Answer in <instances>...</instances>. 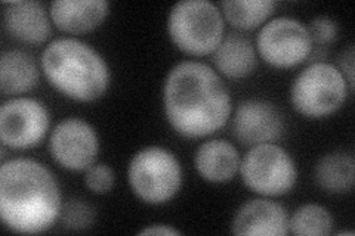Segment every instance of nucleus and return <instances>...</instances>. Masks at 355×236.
<instances>
[{"label": "nucleus", "instance_id": "9", "mask_svg": "<svg viewBox=\"0 0 355 236\" xmlns=\"http://www.w3.org/2000/svg\"><path fill=\"white\" fill-rule=\"evenodd\" d=\"M49 112L39 100L15 98L0 108V139L12 149L37 146L49 130Z\"/></svg>", "mask_w": 355, "mask_h": 236}, {"label": "nucleus", "instance_id": "21", "mask_svg": "<svg viewBox=\"0 0 355 236\" xmlns=\"http://www.w3.org/2000/svg\"><path fill=\"white\" fill-rule=\"evenodd\" d=\"M61 223L69 230H86L95 221V210L82 199L67 201L61 208Z\"/></svg>", "mask_w": 355, "mask_h": 236}, {"label": "nucleus", "instance_id": "5", "mask_svg": "<svg viewBox=\"0 0 355 236\" xmlns=\"http://www.w3.org/2000/svg\"><path fill=\"white\" fill-rule=\"evenodd\" d=\"M128 181L141 201L160 206L181 189L182 168L171 151L162 146H148L137 152L129 163Z\"/></svg>", "mask_w": 355, "mask_h": 236}, {"label": "nucleus", "instance_id": "11", "mask_svg": "<svg viewBox=\"0 0 355 236\" xmlns=\"http://www.w3.org/2000/svg\"><path fill=\"white\" fill-rule=\"evenodd\" d=\"M284 117L268 100L249 99L241 102L232 118V134L244 146L271 143L282 138Z\"/></svg>", "mask_w": 355, "mask_h": 236}, {"label": "nucleus", "instance_id": "8", "mask_svg": "<svg viewBox=\"0 0 355 236\" xmlns=\"http://www.w3.org/2000/svg\"><path fill=\"white\" fill-rule=\"evenodd\" d=\"M262 60L275 69H292L313 53V40L301 21L288 17L271 19L261 28L257 37Z\"/></svg>", "mask_w": 355, "mask_h": 236}, {"label": "nucleus", "instance_id": "19", "mask_svg": "<svg viewBox=\"0 0 355 236\" xmlns=\"http://www.w3.org/2000/svg\"><path fill=\"white\" fill-rule=\"evenodd\" d=\"M272 0H225L220 2V12L232 27L252 30L259 27L275 9Z\"/></svg>", "mask_w": 355, "mask_h": 236}, {"label": "nucleus", "instance_id": "7", "mask_svg": "<svg viewBox=\"0 0 355 236\" xmlns=\"http://www.w3.org/2000/svg\"><path fill=\"white\" fill-rule=\"evenodd\" d=\"M240 173L252 192L265 197H280L291 192L297 170L288 152L275 143H261L243 156Z\"/></svg>", "mask_w": 355, "mask_h": 236}, {"label": "nucleus", "instance_id": "15", "mask_svg": "<svg viewBox=\"0 0 355 236\" xmlns=\"http://www.w3.org/2000/svg\"><path fill=\"white\" fill-rule=\"evenodd\" d=\"M240 163L236 146L222 139H212L200 145L194 158L198 174L212 183L231 181L240 170Z\"/></svg>", "mask_w": 355, "mask_h": 236}, {"label": "nucleus", "instance_id": "1", "mask_svg": "<svg viewBox=\"0 0 355 236\" xmlns=\"http://www.w3.org/2000/svg\"><path fill=\"white\" fill-rule=\"evenodd\" d=\"M163 104L169 125L190 139L218 131L231 116V96L224 80L197 61H184L171 70Z\"/></svg>", "mask_w": 355, "mask_h": 236}, {"label": "nucleus", "instance_id": "12", "mask_svg": "<svg viewBox=\"0 0 355 236\" xmlns=\"http://www.w3.org/2000/svg\"><path fill=\"white\" fill-rule=\"evenodd\" d=\"M287 210L279 202L257 198L239 208L231 232L239 236H284L288 233Z\"/></svg>", "mask_w": 355, "mask_h": 236}, {"label": "nucleus", "instance_id": "24", "mask_svg": "<svg viewBox=\"0 0 355 236\" xmlns=\"http://www.w3.org/2000/svg\"><path fill=\"white\" fill-rule=\"evenodd\" d=\"M342 75L345 77V80L352 91L354 89V48L349 46L345 52L339 56V69Z\"/></svg>", "mask_w": 355, "mask_h": 236}, {"label": "nucleus", "instance_id": "14", "mask_svg": "<svg viewBox=\"0 0 355 236\" xmlns=\"http://www.w3.org/2000/svg\"><path fill=\"white\" fill-rule=\"evenodd\" d=\"M108 10L110 3L105 0H55L49 14L61 31L82 35L101 24Z\"/></svg>", "mask_w": 355, "mask_h": 236}, {"label": "nucleus", "instance_id": "20", "mask_svg": "<svg viewBox=\"0 0 355 236\" xmlns=\"http://www.w3.org/2000/svg\"><path fill=\"white\" fill-rule=\"evenodd\" d=\"M335 220L330 211L318 204H306L288 219V232L297 236H326L333 232Z\"/></svg>", "mask_w": 355, "mask_h": 236}, {"label": "nucleus", "instance_id": "6", "mask_svg": "<svg viewBox=\"0 0 355 236\" xmlns=\"http://www.w3.org/2000/svg\"><path fill=\"white\" fill-rule=\"evenodd\" d=\"M348 96V83L338 66L313 62L292 84L291 99L295 109L309 118H323L336 112Z\"/></svg>", "mask_w": 355, "mask_h": 236}, {"label": "nucleus", "instance_id": "18", "mask_svg": "<svg viewBox=\"0 0 355 236\" xmlns=\"http://www.w3.org/2000/svg\"><path fill=\"white\" fill-rule=\"evenodd\" d=\"M354 158L348 154H327L315 165V182L330 194L349 192L354 186Z\"/></svg>", "mask_w": 355, "mask_h": 236}, {"label": "nucleus", "instance_id": "16", "mask_svg": "<svg viewBox=\"0 0 355 236\" xmlns=\"http://www.w3.org/2000/svg\"><path fill=\"white\" fill-rule=\"evenodd\" d=\"M216 70L228 78H243L257 66V53L252 42L241 33H228L212 53Z\"/></svg>", "mask_w": 355, "mask_h": 236}, {"label": "nucleus", "instance_id": "23", "mask_svg": "<svg viewBox=\"0 0 355 236\" xmlns=\"http://www.w3.org/2000/svg\"><path fill=\"white\" fill-rule=\"evenodd\" d=\"M338 24L335 19L329 17H317L309 24V36L313 43H317L318 46H327L331 42H335L338 37Z\"/></svg>", "mask_w": 355, "mask_h": 236}, {"label": "nucleus", "instance_id": "3", "mask_svg": "<svg viewBox=\"0 0 355 236\" xmlns=\"http://www.w3.org/2000/svg\"><path fill=\"white\" fill-rule=\"evenodd\" d=\"M42 70L58 92L79 102L99 99L110 86L105 60L77 39L51 42L42 53Z\"/></svg>", "mask_w": 355, "mask_h": 236}, {"label": "nucleus", "instance_id": "22", "mask_svg": "<svg viewBox=\"0 0 355 236\" xmlns=\"http://www.w3.org/2000/svg\"><path fill=\"white\" fill-rule=\"evenodd\" d=\"M86 186L95 194H107L114 185V172L107 164H94L86 170Z\"/></svg>", "mask_w": 355, "mask_h": 236}, {"label": "nucleus", "instance_id": "13", "mask_svg": "<svg viewBox=\"0 0 355 236\" xmlns=\"http://www.w3.org/2000/svg\"><path fill=\"white\" fill-rule=\"evenodd\" d=\"M3 26L14 39L37 44L52 35L51 19L46 9L35 0L3 3Z\"/></svg>", "mask_w": 355, "mask_h": 236}, {"label": "nucleus", "instance_id": "25", "mask_svg": "<svg viewBox=\"0 0 355 236\" xmlns=\"http://www.w3.org/2000/svg\"><path fill=\"white\" fill-rule=\"evenodd\" d=\"M139 235H181V232L171 226H166V224H154V226L142 229Z\"/></svg>", "mask_w": 355, "mask_h": 236}, {"label": "nucleus", "instance_id": "17", "mask_svg": "<svg viewBox=\"0 0 355 236\" xmlns=\"http://www.w3.org/2000/svg\"><path fill=\"white\" fill-rule=\"evenodd\" d=\"M39 83V69L24 51H6L0 56V89L3 95L30 92Z\"/></svg>", "mask_w": 355, "mask_h": 236}, {"label": "nucleus", "instance_id": "4", "mask_svg": "<svg viewBox=\"0 0 355 236\" xmlns=\"http://www.w3.org/2000/svg\"><path fill=\"white\" fill-rule=\"evenodd\" d=\"M220 9L209 0H182L171 9L168 31L175 46L187 55L214 53L224 39Z\"/></svg>", "mask_w": 355, "mask_h": 236}, {"label": "nucleus", "instance_id": "2", "mask_svg": "<svg viewBox=\"0 0 355 236\" xmlns=\"http://www.w3.org/2000/svg\"><path fill=\"white\" fill-rule=\"evenodd\" d=\"M60 186L43 164L15 158L0 167V216L17 233H42L61 215Z\"/></svg>", "mask_w": 355, "mask_h": 236}, {"label": "nucleus", "instance_id": "10", "mask_svg": "<svg viewBox=\"0 0 355 236\" xmlns=\"http://www.w3.org/2000/svg\"><path fill=\"white\" fill-rule=\"evenodd\" d=\"M49 151L52 158L65 170H87L95 164L99 152L98 134L82 118H65L51 134Z\"/></svg>", "mask_w": 355, "mask_h": 236}]
</instances>
